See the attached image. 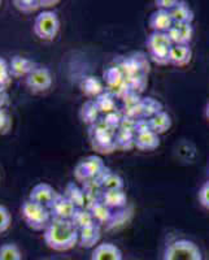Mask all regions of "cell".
<instances>
[{
	"label": "cell",
	"mask_w": 209,
	"mask_h": 260,
	"mask_svg": "<svg viewBox=\"0 0 209 260\" xmlns=\"http://www.w3.org/2000/svg\"><path fill=\"white\" fill-rule=\"evenodd\" d=\"M20 248L13 243H6L0 247V260H21Z\"/></svg>",
	"instance_id": "cell-26"
},
{
	"label": "cell",
	"mask_w": 209,
	"mask_h": 260,
	"mask_svg": "<svg viewBox=\"0 0 209 260\" xmlns=\"http://www.w3.org/2000/svg\"><path fill=\"white\" fill-rule=\"evenodd\" d=\"M100 241V226L99 224H94L91 226H86L80 229V241L78 242L86 248L95 247Z\"/></svg>",
	"instance_id": "cell-16"
},
{
	"label": "cell",
	"mask_w": 209,
	"mask_h": 260,
	"mask_svg": "<svg viewBox=\"0 0 209 260\" xmlns=\"http://www.w3.org/2000/svg\"><path fill=\"white\" fill-rule=\"evenodd\" d=\"M11 72H9V64L3 59L0 57V87H8L9 83H11Z\"/></svg>",
	"instance_id": "cell-29"
},
{
	"label": "cell",
	"mask_w": 209,
	"mask_h": 260,
	"mask_svg": "<svg viewBox=\"0 0 209 260\" xmlns=\"http://www.w3.org/2000/svg\"><path fill=\"white\" fill-rule=\"evenodd\" d=\"M97 180L100 181L104 191H107V190H124V180L116 173L109 172V169H107Z\"/></svg>",
	"instance_id": "cell-21"
},
{
	"label": "cell",
	"mask_w": 209,
	"mask_h": 260,
	"mask_svg": "<svg viewBox=\"0 0 209 260\" xmlns=\"http://www.w3.org/2000/svg\"><path fill=\"white\" fill-rule=\"evenodd\" d=\"M164 260H203V255L194 242L178 240L166 247Z\"/></svg>",
	"instance_id": "cell-5"
},
{
	"label": "cell",
	"mask_w": 209,
	"mask_h": 260,
	"mask_svg": "<svg viewBox=\"0 0 209 260\" xmlns=\"http://www.w3.org/2000/svg\"><path fill=\"white\" fill-rule=\"evenodd\" d=\"M12 127V120L6 110H0V134H7Z\"/></svg>",
	"instance_id": "cell-30"
},
{
	"label": "cell",
	"mask_w": 209,
	"mask_h": 260,
	"mask_svg": "<svg viewBox=\"0 0 209 260\" xmlns=\"http://www.w3.org/2000/svg\"><path fill=\"white\" fill-rule=\"evenodd\" d=\"M13 4L22 13H32L34 11L41 8V3L38 0H15Z\"/></svg>",
	"instance_id": "cell-27"
},
{
	"label": "cell",
	"mask_w": 209,
	"mask_h": 260,
	"mask_svg": "<svg viewBox=\"0 0 209 260\" xmlns=\"http://www.w3.org/2000/svg\"><path fill=\"white\" fill-rule=\"evenodd\" d=\"M170 15L174 24H192L194 21V12L186 2H180L176 8L171 9Z\"/></svg>",
	"instance_id": "cell-19"
},
{
	"label": "cell",
	"mask_w": 209,
	"mask_h": 260,
	"mask_svg": "<svg viewBox=\"0 0 209 260\" xmlns=\"http://www.w3.org/2000/svg\"><path fill=\"white\" fill-rule=\"evenodd\" d=\"M32 29L39 39L53 41L60 30L59 16L52 11H43L37 16Z\"/></svg>",
	"instance_id": "cell-4"
},
{
	"label": "cell",
	"mask_w": 209,
	"mask_h": 260,
	"mask_svg": "<svg viewBox=\"0 0 209 260\" xmlns=\"http://www.w3.org/2000/svg\"><path fill=\"white\" fill-rule=\"evenodd\" d=\"M64 197L72 202L77 208H85L86 194L83 189H81L77 183L69 182L65 187Z\"/></svg>",
	"instance_id": "cell-20"
},
{
	"label": "cell",
	"mask_w": 209,
	"mask_h": 260,
	"mask_svg": "<svg viewBox=\"0 0 209 260\" xmlns=\"http://www.w3.org/2000/svg\"><path fill=\"white\" fill-rule=\"evenodd\" d=\"M57 195H59V192L53 189L51 185H48V183H38L30 191L29 199L41 204V206L50 208L51 204L57 198Z\"/></svg>",
	"instance_id": "cell-8"
},
{
	"label": "cell",
	"mask_w": 209,
	"mask_h": 260,
	"mask_svg": "<svg viewBox=\"0 0 209 260\" xmlns=\"http://www.w3.org/2000/svg\"><path fill=\"white\" fill-rule=\"evenodd\" d=\"M160 138L159 134H156L152 130H145L139 132L134 137V146L142 151H151L159 147Z\"/></svg>",
	"instance_id": "cell-13"
},
{
	"label": "cell",
	"mask_w": 209,
	"mask_h": 260,
	"mask_svg": "<svg viewBox=\"0 0 209 260\" xmlns=\"http://www.w3.org/2000/svg\"><path fill=\"white\" fill-rule=\"evenodd\" d=\"M97 115H99V108H97L95 101L86 102L81 108V120L85 124H95L97 120Z\"/></svg>",
	"instance_id": "cell-23"
},
{
	"label": "cell",
	"mask_w": 209,
	"mask_h": 260,
	"mask_svg": "<svg viewBox=\"0 0 209 260\" xmlns=\"http://www.w3.org/2000/svg\"><path fill=\"white\" fill-rule=\"evenodd\" d=\"M72 222L76 225L78 231L86 226H91V225L96 224L92 213L89 210H86V208H77L73 217H72Z\"/></svg>",
	"instance_id": "cell-22"
},
{
	"label": "cell",
	"mask_w": 209,
	"mask_h": 260,
	"mask_svg": "<svg viewBox=\"0 0 209 260\" xmlns=\"http://www.w3.org/2000/svg\"><path fill=\"white\" fill-rule=\"evenodd\" d=\"M155 3H156L159 9H164V11H169L170 12L171 9L178 6L180 0H156Z\"/></svg>",
	"instance_id": "cell-33"
},
{
	"label": "cell",
	"mask_w": 209,
	"mask_h": 260,
	"mask_svg": "<svg viewBox=\"0 0 209 260\" xmlns=\"http://www.w3.org/2000/svg\"><path fill=\"white\" fill-rule=\"evenodd\" d=\"M91 260H122V254L113 243H101L94 248Z\"/></svg>",
	"instance_id": "cell-15"
},
{
	"label": "cell",
	"mask_w": 209,
	"mask_h": 260,
	"mask_svg": "<svg viewBox=\"0 0 209 260\" xmlns=\"http://www.w3.org/2000/svg\"><path fill=\"white\" fill-rule=\"evenodd\" d=\"M90 212H91L92 216H94L96 224L107 222L112 219V211H111V208H109L108 206H106L101 201L97 202L94 207L90 210Z\"/></svg>",
	"instance_id": "cell-25"
},
{
	"label": "cell",
	"mask_w": 209,
	"mask_h": 260,
	"mask_svg": "<svg viewBox=\"0 0 209 260\" xmlns=\"http://www.w3.org/2000/svg\"><path fill=\"white\" fill-rule=\"evenodd\" d=\"M46 245L56 251L71 250L80 241V231L72 220L52 219L43 234Z\"/></svg>",
	"instance_id": "cell-1"
},
{
	"label": "cell",
	"mask_w": 209,
	"mask_h": 260,
	"mask_svg": "<svg viewBox=\"0 0 209 260\" xmlns=\"http://www.w3.org/2000/svg\"><path fill=\"white\" fill-rule=\"evenodd\" d=\"M148 125H150V129L156 134L166 133L171 126V118L166 112L160 111L156 115L148 118Z\"/></svg>",
	"instance_id": "cell-17"
},
{
	"label": "cell",
	"mask_w": 209,
	"mask_h": 260,
	"mask_svg": "<svg viewBox=\"0 0 209 260\" xmlns=\"http://www.w3.org/2000/svg\"><path fill=\"white\" fill-rule=\"evenodd\" d=\"M146 43H147L148 52L153 61L159 65L169 64V53L174 45L166 32L152 31Z\"/></svg>",
	"instance_id": "cell-3"
},
{
	"label": "cell",
	"mask_w": 209,
	"mask_h": 260,
	"mask_svg": "<svg viewBox=\"0 0 209 260\" xmlns=\"http://www.w3.org/2000/svg\"><path fill=\"white\" fill-rule=\"evenodd\" d=\"M192 51L189 45H174L169 53V64L176 67H185L191 61Z\"/></svg>",
	"instance_id": "cell-14"
},
{
	"label": "cell",
	"mask_w": 209,
	"mask_h": 260,
	"mask_svg": "<svg viewBox=\"0 0 209 260\" xmlns=\"http://www.w3.org/2000/svg\"><path fill=\"white\" fill-rule=\"evenodd\" d=\"M52 85L51 71L43 65H37L26 77V86L32 92H45Z\"/></svg>",
	"instance_id": "cell-7"
},
{
	"label": "cell",
	"mask_w": 209,
	"mask_h": 260,
	"mask_svg": "<svg viewBox=\"0 0 209 260\" xmlns=\"http://www.w3.org/2000/svg\"><path fill=\"white\" fill-rule=\"evenodd\" d=\"M166 34L173 45H189L194 36V27L191 24H174Z\"/></svg>",
	"instance_id": "cell-10"
},
{
	"label": "cell",
	"mask_w": 209,
	"mask_h": 260,
	"mask_svg": "<svg viewBox=\"0 0 209 260\" xmlns=\"http://www.w3.org/2000/svg\"><path fill=\"white\" fill-rule=\"evenodd\" d=\"M11 213L4 206H0V233L6 232L11 225Z\"/></svg>",
	"instance_id": "cell-31"
},
{
	"label": "cell",
	"mask_w": 209,
	"mask_h": 260,
	"mask_svg": "<svg viewBox=\"0 0 209 260\" xmlns=\"http://www.w3.org/2000/svg\"><path fill=\"white\" fill-rule=\"evenodd\" d=\"M52 219H59V220H72L74 212H76L77 207L72 203L69 199H66L64 195L59 194L57 198L55 199L51 207L48 208Z\"/></svg>",
	"instance_id": "cell-9"
},
{
	"label": "cell",
	"mask_w": 209,
	"mask_h": 260,
	"mask_svg": "<svg viewBox=\"0 0 209 260\" xmlns=\"http://www.w3.org/2000/svg\"><path fill=\"white\" fill-rule=\"evenodd\" d=\"M174 25V21L169 11L157 9L150 17V26L156 32H168Z\"/></svg>",
	"instance_id": "cell-12"
},
{
	"label": "cell",
	"mask_w": 209,
	"mask_h": 260,
	"mask_svg": "<svg viewBox=\"0 0 209 260\" xmlns=\"http://www.w3.org/2000/svg\"><path fill=\"white\" fill-rule=\"evenodd\" d=\"M9 99V95L7 92L6 87H0V110H3L4 107L7 106Z\"/></svg>",
	"instance_id": "cell-34"
},
{
	"label": "cell",
	"mask_w": 209,
	"mask_h": 260,
	"mask_svg": "<svg viewBox=\"0 0 209 260\" xmlns=\"http://www.w3.org/2000/svg\"><path fill=\"white\" fill-rule=\"evenodd\" d=\"M205 116H206V118L209 120V103L206 104V107H205Z\"/></svg>",
	"instance_id": "cell-36"
},
{
	"label": "cell",
	"mask_w": 209,
	"mask_h": 260,
	"mask_svg": "<svg viewBox=\"0 0 209 260\" xmlns=\"http://www.w3.org/2000/svg\"><path fill=\"white\" fill-rule=\"evenodd\" d=\"M36 67V62L27 59V57L15 56L12 57V60L9 62V72H11V76L15 78H26Z\"/></svg>",
	"instance_id": "cell-11"
},
{
	"label": "cell",
	"mask_w": 209,
	"mask_h": 260,
	"mask_svg": "<svg viewBox=\"0 0 209 260\" xmlns=\"http://www.w3.org/2000/svg\"><path fill=\"white\" fill-rule=\"evenodd\" d=\"M39 3H41V7H51L57 4L59 2H57V0H55V2H53V0H51V2H46V0H43V2H39Z\"/></svg>",
	"instance_id": "cell-35"
},
{
	"label": "cell",
	"mask_w": 209,
	"mask_h": 260,
	"mask_svg": "<svg viewBox=\"0 0 209 260\" xmlns=\"http://www.w3.org/2000/svg\"><path fill=\"white\" fill-rule=\"evenodd\" d=\"M83 91L89 95H100L101 92V83L94 77H87L82 83Z\"/></svg>",
	"instance_id": "cell-28"
},
{
	"label": "cell",
	"mask_w": 209,
	"mask_h": 260,
	"mask_svg": "<svg viewBox=\"0 0 209 260\" xmlns=\"http://www.w3.org/2000/svg\"><path fill=\"white\" fill-rule=\"evenodd\" d=\"M106 171L107 168L100 157L87 156L77 164L74 175H76L77 180L83 183L86 181L92 180V178H99Z\"/></svg>",
	"instance_id": "cell-6"
},
{
	"label": "cell",
	"mask_w": 209,
	"mask_h": 260,
	"mask_svg": "<svg viewBox=\"0 0 209 260\" xmlns=\"http://www.w3.org/2000/svg\"><path fill=\"white\" fill-rule=\"evenodd\" d=\"M22 217H24L27 226L37 232L46 231L51 220H52L50 210L47 207L41 206V204L30 201V199H27L22 204Z\"/></svg>",
	"instance_id": "cell-2"
},
{
	"label": "cell",
	"mask_w": 209,
	"mask_h": 260,
	"mask_svg": "<svg viewBox=\"0 0 209 260\" xmlns=\"http://www.w3.org/2000/svg\"><path fill=\"white\" fill-rule=\"evenodd\" d=\"M99 112H103L106 115H111V113L116 112V101L115 98L108 92H103L95 99Z\"/></svg>",
	"instance_id": "cell-24"
},
{
	"label": "cell",
	"mask_w": 209,
	"mask_h": 260,
	"mask_svg": "<svg viewBox=\"0 0 209 260\" xmlns=\"http://www.w3.org/2000/svg\"><path fill=\"white\" fill-rule=\"evenodd\" d=\"M199 202L204 208L209 210V181H206L199 190Z\"/></svg>",
	"instance_id": "cell-32"
},
{
	"label": "cell",
	"mask_w": 209,
	"mask_h": 260,
	"mask_svg": "<svg viewBox=\"0 0 209 260\" xmlns=\"http://www.w3.org/2000/svg\"><path fill=\"white\" fill-rule=\"evenodd\" d=\"M101 202L106 206H108L111 210L112 208L124 207L127 202L126 192L124 190H107V191H103Z\"/></svg>",
	"instance_id": "cell-18"
}]
</instances>
